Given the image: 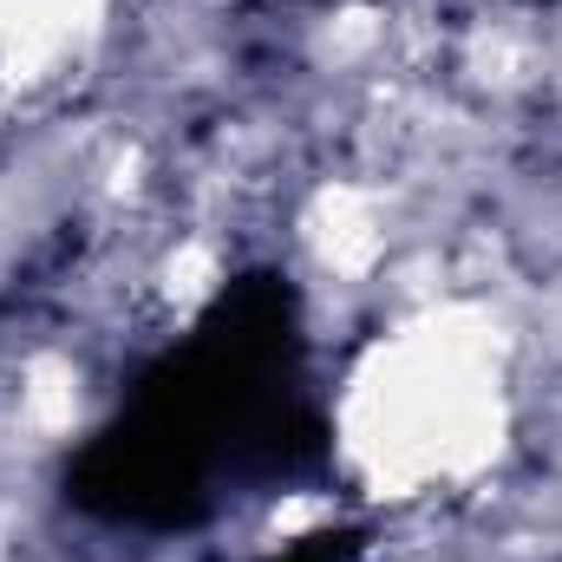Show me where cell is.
Masks as SVG:
<instances>
[{
    "mask_svg": "<svg viewBox=\"0 0 562 562\" xmlns=\"http://www.w3.org/2000/svg\"><path fill=\"white\" fill-rule=\"evenodd\" d=\"M288 294L269 276L243 281L196 340L144 380L132 413L79 458L72 497L119 524H190L210 510L223 458H314V445L288 438Z\"/></svg>",
    "mask_w": 562,
    "mask_h": 562,
    "instance_id": "obj_1",
    "label": "cell"
},
{
    "mask_svg": "<svg viewBox=\"0 0 562 562\" xmlns=\"http://www.w3.org/2000/svg\"><path fill=\"white\" fill-rule=\"evenodd\" d=\"M353 550H360L353 537H334V530H327V537H301V550H288V557H276V562H353Z\"/></svg>",
    "mask_w": 562,
    "mask_h": 562,
    "instance_id": "obj_2",
    "label": "cell"
}]
</instances>
